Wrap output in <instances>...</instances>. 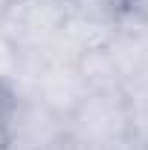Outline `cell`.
<instances>
[{
    "instance_id": "obj_1",
    "label": "cell",
    "mask_w": 148,
    "mask_h": 150,
    "mask_svg": "<svg viewBox=\"0 0 148 150\" xmlns=\"http://www.w3.org/2000/svg\"><path fill=\"white\" fill-rule=\"evenodd\" d=\"M128 130H134V110L122 90L84 93L81 101L67 112V133L93 150H102Z\"/></svg>"
},
{
    "instance_id": "obj_2",
    "label": "cell",
    "mask_w": 148,
    "mask_h": 150,
    "mask_svg": "<svg viewBox=\"0 0 148 150\" xmlns=\"http://www.w3.org/2000/svg\"><path fill=\"white\" fill-rule=\"evenodd\" d=\"M67 133V115L32 93H20L3 150H55Z\"/></svg>"
},
{
    "instance_id": "obj_3",
    "label": "cell",
    "mask_w": 148,
    "mask_h": 150,
    "mask_svg": "<svg viewBox=\"0 0 148 150\" xmlns=\"http://www.w3.org/2000/svg\"><path fill=\"white\" fill-rule=\"evenodd\" d=\"M15 101H18V87H12L6 78H0V147L6 144V133H9V121L15 112Z\"/></svg>"
},
{
    "instance_id": "obj_4",
    "label": "cell",
    "mask_w": 148,
    "mask_h": 150,
    "mask_svg": "<svg viewBox=\"0 0 148 150\" xmlns=\"http://www.w3.org/2000/svg\"><path fill=\"white\" fill-rule=\"evenodd\" d=\"M122 12L131 18L148 20V0H122Z\"/></svg>"
},
{
    "instance_id": "obj_5",
    "label": "cell",
    "mask_w": 148,
    "mask_h": 150,
    "mask_svg": "<svg viewBox=\"0 0 148 150\" xmlns=\"http://www.w3.org/2000/svg\"><path fill=\"white\" fill-rule=\"evenodd\" d=\"M0 150H3V147H0Z\"/></svg>"
}]
</instances>
